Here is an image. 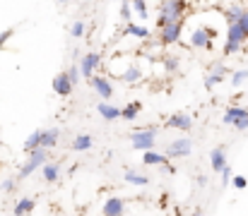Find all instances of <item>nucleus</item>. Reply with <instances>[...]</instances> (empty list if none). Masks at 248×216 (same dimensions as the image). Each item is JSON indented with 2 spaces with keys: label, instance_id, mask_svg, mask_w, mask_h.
<instances>
[{
  "label": "nucleus",
  "instance_id": "obj_1",
  "mask_svg": "<svg viewBox=\"0 0 248 216\" xmlns=\"http://www.w3.org/2000/svg\"><path fill=\"white\" fill-rule=\"evenodd\" d=\"M183 12H186V0H162L157 27H164L169 22H183Z\"/></svg>",
  "mask_w": 248,
  "mask_h": 216
},
{
  "label": "nucleus",
  "instance_id": "obj_37",
  "mask_svg": "<svg viewBox=\"0 0 248 216\" xmlns=\"http://www.w3.org/2000/svg\"><path fill=\"white\" fill-rule=\"evenodd\" d=\"M239 24L244 27V31H246V34H248V10H246V12H244V14H241V19H239Z\"/></svg>",
  "mask_w": 248,
  "mask_h": 216
},
{
  "label": "nucleus",
  "instance_id": "obj_38",
  "mask_svg": "<svg viewBox=\"0 0 248 216\" xmlns=\"http://www.w3.org/2000/svg\"><path fill=\"white\" fill-rule=\"evenodd\" d=\"M195 183H198V187H205V185H207V178H205V175H202V173H200V175H198V180H195Z\"/></svg>",
  "mask_w": 248,
  "mask_h": 216
},
{
  "label": "nucleus",
  "instance_id": "obj_2",
  "mask_svg": "<svg viewBox=\"0 0 248 216\" xmlns=\"http://www.w3.org/2000/svg\"><path fill=\"white\" fill-rule=\"evenodd\" d=\"M248 41V34L239 22H229L227 24V43H224V56H234L236 51H241V46Z\"/></svg>",
  "mask_w": 248,
  "mask_h": 216
},
{
  "label": "nucleus",
  "instance_id": "obj_31",
  "mask_svg": "<svg viewBox=\"0 0 248 216\" xmlns=\"http://www.w3.org/2000/svg\"><path fill=\"white\" fill-rule=\"evenodd\" d=\"M246 79H248V70H239L232 74V84H234V86H241Z\"/></svg>",
  "mask_w": 248,
  "mask_h": 216
},
{
  "label": "nucleus",
  "instance_id": "obj_4",
  "mask_svg": "<svg viewBox=\"0 0 248 216\" xmlns=\"http://www.w3.org/2000/svg\"><path fill=\"white\" fill-rule=\"evenodd\" d=\"M222 120H224V125H232V128L244 132V130H248V108H244V106H229L224 111Z\"/></svg>",
  "mask_w": 248,
  "mask_h": 216
},
{
  "label": "nucleus",
  "instance_id": "obj_7",
  "mask_svg": "<svg viewBox=\"0 0 248 216\" xmlns=\"http://www.w3.org/2000/svg\"><path fill=\"white\" fill-rule=\"evenodd\" d=\"M181 34H183V22H169L164 27H159V41L164 46H173L181 41Z\"/></svg>",
  "mask_w": 248,
  "mask_h": 216
},
{
  "label": "nucleus",
  "instance_id": "obj_11",
  "mask_svg": "<svg viewBox=\"0 0 248 216\" xmlns=\"http://www.w3.org/2000/svg\"><path fill=\"white\" fill-rule=\"evenodd\" d=\"M89 84H92V89L104 99V101H108L111 96H113V86H111V82L106 79V77H101V74H94L92 79H89Z\"/></svg>",
  "mask_w": 248,
  "mask_h": 216
},
{
  "label": "nucleus",
  "instance_id": "obj_20",
  "mask_svg": "<svg viewBox=\"0 0 248 216\" xmlns=\"http://www.w3.org/2000/svg\"><path fill=\"white\" fill-rule=\"evenodd\" d=\"M36 209V202L31 200V197H22V200H17V204H15V214L17 216H22V214H31Z\"/></svg>",
  "mask_w": 248,
  "mask_h": 216
},
{
  "label": "nucleus",
  "instance_id": "obj_34",
  "mask_svg": "<svg viewBox=\"0 0 248 216\" xmlns=\"http://www.w3.org/2000/svg\"><path fill=\"white\" fill-rule=\"evenodd\" d=\"M219 175H222V187L232 185V178H234V173H232V168H229V166H227V168H224V171H222Z\"/></svg>",
  "mask_w": 248,
  "mask_h": 216
},
{
  "label": "nucleus",
  "instance_id": "obj_13",
  "mask_svg": "<svg viewBox=\"0 0 248 216\" xmlns=\"http://www.w3.org/2000/svg\"><path fill=\"white\" fill-rule=\"evenodd\" d=\"M166 128H173V130H190V128H193V118H190L188 113H173V115H169Z\"/></svg>",
  "mask_w": 248,
  "mask_h": 216
},
{
  "label": "nucleus",
  "instance_id": "obj_21",
  "mask_svg": "<svg viewBox=\"0 0 248 216\" xmlns=\"http://www.w3.org/2000/svg\"><path fill=\"white\" fill-rule=\"evenodd\" d=\"M41 173H44V180L46 183H56L58 178H61V168H58V163H44L41 166Z\"/></svg>",
  "mask_w": 248,
  "mask_h": 216
},
{
  "label": "nucleus",
  "instance_id": "obj_16",
  "mask_svg": "<svg viewBox=\"0 0 248 216\" xmlns=\"http://www.w3.org/2000/svg\"><path fill=\"white\" fill-rule=\"evenodd\" d=\"M227 72H229V70H227V65H222V63L212 65V72L205 77V86H207V89H215V86H217V84L224 79V74H227Z\"/></svg>",
  "mask_w": 248,
  "mask_h": 216
},
{
  "label": "nucleus",
  "instance_id": "obj_18",
  "mask_svg": "<svg viewBox=\"0 0 248 216\" xmlns=\"http://www.w3.org/2000/svg\"><path fill=\"white\" fill-rule=\"evenodd\" d=\"M123 34H125V36H133V39H140V41L150 39V29H147L145 24H138V22H128Z\"/></svg>",
  "mask_w": 248,
  "mask_h": 216
},
{
  "label": "nucleus",
  "instance_id": "obj_28",
  "mask_svg": "<svg viewBox=\"0 0 248 216\" xmlns=\"http://www.w3.org/2000/svg\"><path fill=\"white\" fill-rule=\"evenodd\" d=\"M244 12H246V10H244L241 5H232V7L227 10V14H224V19H227V22H239Z\"/></svg>",
  "mask_w": 248,
  "mask_h": 216
},
{
  "label": "nucleus",
  "instance_id": "obj_3",
  "mask_svg": "<svg viewBox=\"0 0 248 216\" xmlns=\"http://www.w3.org/2000/svg\"><path fill=\"white\" fill-rule=\"evenodd\" d=\"M155 144H157V128H142V130H135L130 135V146L138 151L155 149Z\"/></svg>",
  "mask_w": 248,
  "mask_h": 216
},
{
  "label": "nucleus",
  "instance_id": "obj_29",
  "mask_svg": "<svg viewBox=\"0 0 248 216\" xmlns=\"http://www.w3.org/2000/svg\"><path fill=\"white\" fill-rule=\"evenodd\" d=\"M133 10H135V14L140 17V22L147 19V14H150V10H147V0H133Z\"/></svg>",
  "mask_w": 248,
  "mask_h": 216
},
{
  "label": "nucleus",
  "instance_id": "obj_10",
  "mask_svg": "<svg viewBox=\"0 0 248 216\" xmlns=\"http://www.w3.org/2000/svg\"><path fill=\"white\" fill-rule=\"evenodd\" d=\"M73 89H75V84H73V79H70L68 70L58 72V74L53 77V94H58V96H68Z\"/></svg>",
  "mask_w": 248,
  "mask_h": 216
},
{
  "label": "nucleus",
  "instance_id": "obj_8",
  "mask_svg": "<svg viewBox=\"0 0 248 216\" xmlns=\"http://www.w3.org/2000/svg\"><path fill=\"white\" fill-rule=\"evenodd\" d=\"M190 151H193V142L188 137H178V140L169 142L164 154L169 158H186V156H190Z\"/></svg>",
  "mask_w": 248,
  "mask_h": 216
},
{
  "label": "nucleus",
  "instance_id": "obj_25",
  "mask_svg": "<svg viewBox=\"0 0 248 216\" xmlns=\"http://www.w3.org/2000/svg\"><path fill=\"white\" fill-rule=\"evenodd\" d=\"M41 135H44V130H34V132L27 137V142H24V151H27V154L41 146Z\"/></svg>",
  "mask_w": 248,
  "mask_h": 216
},
{
  "label": "nucleus",
  "instance_id": "obj_32",
  "mask_svg": "<svg viewBox=\"0 0 248 216\" xmlns=\"http://www.w3.org/2000/svg\"><path fill=\"white\" fill-rule=\"evenodd\" d=\"M164 68L166 72H178V58H173V56H169V58H164Z\"/></svg>",
  "mask_w": 248,
  "mask_h": 216
},
{
  "label": "nucleus",
  "instance_id": "obj_6",
  "mask_svg": "<svg viewBox=\"0 0 248 216\" xmlns=\"http://www.w3.org/2000/svg\"><path fill=\"white\" fill-rule=\"evenodd\" d=\"M212 36L207 34V29L205 27H193L190 31H188V46L190 48H202V51H212Z\"/></svg>",
  "mask_w": 248,
  "mask_h": 216
},
{
  "label": "nucleus",
  "instance_id": "obj_14",
  "mask_svg": "<svg viewBox=\"0 0 248 216\" xmlns=\"http://www.w3.org/2000/svg\"><path fill=\"white\" fill-rule=\"evenodd\" d=\"M123 212H125V202L121 197H108L104 202V207H101V214L104 216H121Z\"/></svg>",
  "mask_w": 248,
  "mask_h": 216
},
{
  "label": "nucleus",
  "instance_id": "obj_36",
  "mask_svg": "<svg viewBox=\"0 0 248 216\" xmlns=\"http://www.w3.org/2000/svg\"><path fill=\"white\" fill-rule=\"evenodd\" d=\"M12 34H15V29H5V31H0V43L5 46V41L12 39Z\"/></svg>",
  "mask_w": 248,
  "mask_h": 216
},
{
  "label": "nucleus",
  "instance_id": "obj_40",
  "mask_svg": "<svg viewBox=\"0 0 248 216\" xmlns=\"http://www.w3.org/2000/svg\"><path fill=\"white\" fill-rule=\"evenodd\" d=\"M0 51H2V43H0Z\"/></svg>",
  "mask_w": 248,
  "mask_h": 216
},
{
  "label": "nucleus",
  "instance_id": "obj_5",
  "mask_svg": "<svg viewBox=\"0 0 248 216\" xmlns=\"http://www.w3.org/2000/svg\"><path fill=\"white\" fill-rule=\"evenodd\" d=\"M46 161H48V149H46V146H39V149L29 151V158H27V163L19 168V178H29V175H31L36 168H41Z\"/></svg>",
  "mask_w": 248,
  "mask_h": 216
},
{
  "label": "nucleus",
  "instance_id": "obj_23",
  "mask_svg": "<svg viewBox=\"0 0 248 216\" xmlns=\"http://www.w3.org/2000/svg\"><path fill=\"white\" fill-rule=\"evenodd\" d=\"M58 130L56 128H51V130H44V135H41V146H46V149H53L56 144H58Z\"/></svg>",
  "mask_w": 248,
  "mask_h": 216
},
{
  "label": "nucleus",
  "instance_id": "obj_9",
  "mask_svg": "<svg viewBox=\"0 0 248 216\" xmlns=\"http://www.w3.org/2000/svg\"><path fill=\"white\" fill-rule=\"evenodd\" d=\"M99 68H101V53H84L82 63H80V70H82L84 79H92Z\"/></svg>",
  "mask_w": 248,
  "mask_h": 216
},
{
  "label": "nucleus",
  "instance_id": "obj_12",
  "mask_svg": "<svg viewBox=\"0 0 248 216\" xmlns=\"http://www.w3.org/2000/svg\"><path fill=\"white\" fill-rule=\"evenodd\" d=\"M210 166H212L215 173H222L227 168V149L224 146H215L210 151Z\"/></svg>",
  "mask_w": 248,
  "mask_h": 216
},
{
  "label": "nucleus",
  "instance_id": "obj_27",
  "mask_svg": "<svg viewBox=\"0 0 248 216\" xmlns=\"http://www.w3.org/2000/svg\"><path fill=\"white\" fill-rule=\"evenodd\" d=\"M133 12H135V10H133V0H123V2H121V19H123L125 24L133 22Z\"/></svg>",
  "mask_w": 248,
  "mask_h": 216
},
{
  "label": "nucleus",
  "instance_id": "obj_22",
  "mask_svg": "<svg viewBox=\"0 0 248 216\" xmlns=\"http://www.w3.org/2000/svg\"><path fill=\"white\" fill-rule=\"evenodd\" d=\"M140 111H142V103H140V101H130V103L123 108L121 118H123V120H135V118L140 115Z\"/></svg>",
  "mask_w": 248,
  "mask_h": 216
},
{
  "label": "nucleus",
  "instance_id": "obj_15",
  "mask_svg": "<svg viewBox=\"0 0 248 216\" xmlns=\"http://www.w3.org/2000/svg\"><path fill=\"white\" fill-rule=\"evenodd\" d=\"M96 111H99V115H101L104 120H108V123H111V120H118V118H121V113H123V108L111 106V103H108V101H104V99H101V103L96 106Z\"/></svg>",
  "mask_w": 248,
  "mask_h": 216
},
{
  "label": "nucleus",
  "instance_id": "obj_17",
  "mask_svg": "<svg viewBox=\"0 0 248 216\" xmlns=\"http://www.w3.org/2000/svg\"><path fill=\"white\" fill-rule=\"evenodd\" d=\"M116 77H118L121 82H125V84H138V82L142 79V70H140V68L133 63V65H128L123 72H118Z\"/></svg>",
  "mask_w": 248,
  "mask_h": 216
},
{
  "label": "nucleus",
  "instance_id": "obj_26",
  "mask_svg": "<svg viewBox=\"0 0 248 216\" xmlns=\"http://www.w3.org/2000/svg\"><path fill=\"white\" fill-rule=\"evenodd\" d=\"M125 183L145 187V185L150 183V178H147V175H142V173H135V171H125Z\"/></svg>",
  "mask_w": 248,
  "mask_h": 216
},
{
  "label": "nucleus",
  "instance_id": "obj_24",
  "mask_svg": "<svg viewBox=\"0 0 248 216\" xmlns=\"http://www.w3.org/2000/svg\"><path fill=\"white\" fill-rule=\"evenodd\" d=\"M92 144H94V140H92L89 135H78V137L73 140V151H89Z\"/></svg>",
  "mask_w": 248,
  "mask_h": 216
},
{
  "label": "nucleus",
  "instance_id": "obj_35",
  "mask_svg": "<svg viewBox=\"0 0 248 216\" xmlns=\"http://www.w3.org/2000/svg\"><path fill=\"white\" fill-rule=\"evenodd\" d=\"M15 187H17V183H15L12 178H7V180H2V185H0V190H2L5 195H10V192H15Z\"/></svg>",
  "mask_w": 248,
  "mask_h": 216
},
{
  "label": "nucleus",
  "instance_id": "obj_39",
  "mask_svg": "<svg viewBox=\"0 0 248 216\" xmlns=\"http://www.w3.org/2000/svg\"><path fill=\"white\" fill-rule=\"evenodd\" d=\"M58 2H70V0H58Z\"/></svg>",
  "mask_w": 248,
  "mask_h": 216
},
{
  "label": "nucleus",
  "instance_id": "obj_33",
  "mask_svg": "<svg viewBox=\"0 0 248 216\" xmlns=\"http://www.w3.org/2000/svg\"><path fill=\"white\" fill-rule=\"evenodd\" d=\"M232 185H234L236 190H246V185H248L246 175H234V178H232Z\"/></svg>",
  "mask_w": 248,
  "mask_h": 216
},
{
  "label": "nucleus",
  "instance_id": "obj_30",
  "mask_svg": "<svg viewBox=\"0 0 248 216\" xmlns=\"http://www.w3.org/2000/svg\"><path fill=\"white\" fill-rule=\"evenodd\" d=\"M84 31H87V24H84V22H80V19H78V22L70 27V36H73V39H82Z\"/></svg>",
  "mask_w": 248,
  "mask_h": 216
},
{
  "label": "nucleus",
  "instance_id": "obj_19",
  "mask_svg": "<svg viewBox=\"0 0 248 216\" xmlns=\"http://www.w3.org/2000/svg\"><path fill=\"white\" fill-rule=\"evenodd\" d=\"M142 163L145 166H166L169 163V156L155 151V149H147V151H142Z\"/></svg>",
  "mask_w": 248,
  "mask_h": 216
}]
</instances>
